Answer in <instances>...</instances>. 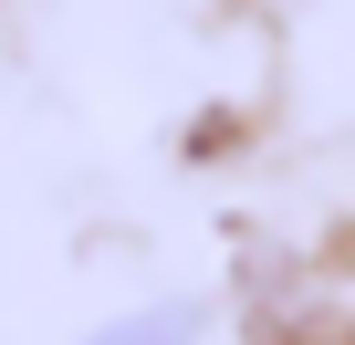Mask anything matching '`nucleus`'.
<instances>
[{
  "instance_id": "obj_1",
  "label": "nucleus",
  "mask_w": 355,
  "mask_h": 345,
  "mask_svg": "<svg viewBox=\"0 0 355 345\" xmlns=\"http://www.w3.org/2000/svg\"><path fill=\"white\" fill-rule=\"evenodd\" d=\"M105 345H178V324H115Z\"/></svg>"
}]
</instances>
